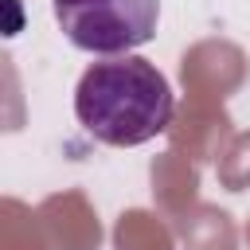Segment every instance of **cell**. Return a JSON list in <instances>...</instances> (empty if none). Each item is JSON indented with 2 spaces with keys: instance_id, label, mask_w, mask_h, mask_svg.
<instances>
[{
  "instance_id": "obj_1",
  "label": "cell",
  "mask_w": 250,
  "mask_h": 250,
  "mask_svg": "<svg viewBox=\"0 0 250 250\" xmlns=\"http://www.w3.org/2000/svg\"><path fill=\"white\" fill-rule=\"evenodd\" d=\"M176 94L168 78L137 55H109L90 62L74 86L78 125L113 148H133L152 141L172 125Z\"/></svg>"
},
{
  "instance_id": "obj_2",
  "label": "cell",
  "mask_w": 250,
  "mask_h": 250,
  "mask_svg": "<svg viewBox=\"0 0 250 250\" xmlns=\"http://www.w3.org/2000/svg\"><path fill=\"white\" fill-rule=\"evenodd\" d=\"M62 35L90 55H129L156 35L160 0H51Z\"/></svg>"
}]
</instances>
